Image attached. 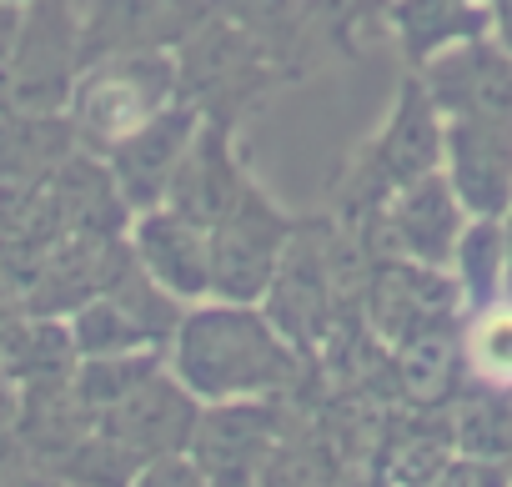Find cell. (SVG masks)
I'll list each match as a JSON object with an SVG mask.
<instances>
[{"instance_id":"1","label":"cell","mask_w":512,"mask_h":487,"mask_svg":"<svg viewBox=\"0 0 512 487\" xmlns=\"http://www.w3.org/2000/svg\"><path fill=\"white\" fill-rule=\"evenodd\" d=\"M262 327L251 317H196L186 327V347H181V372L186 382L206 387V392H226V367H231V387H251L262 382V372L246 367L241 352L262 347Z\"/></svg>"},{"instance_id":"2","label":"cell","mask_w":512,"mask_h":487,"mask_svg":"<svg viewBox=\"0 0 512 487\" xmlns=\"http://www.w3.org/2000/svg\"><path fill=\"white\" fill-rule=\"evenodd\" d=\"M467 357H472L477 377H487L497 387H512V307H492L472 322Z\"/></svg>"}]
</instances>
